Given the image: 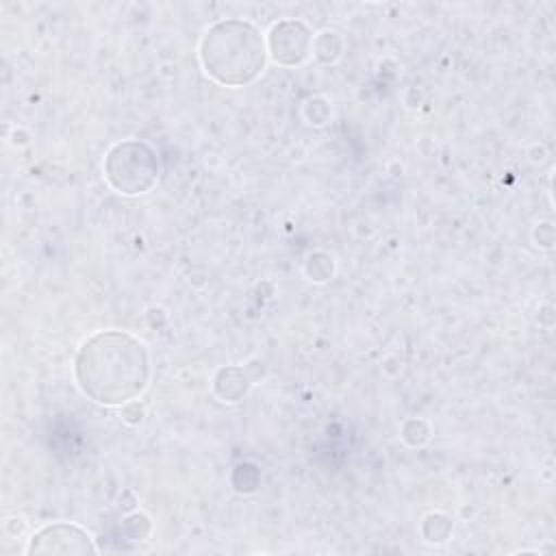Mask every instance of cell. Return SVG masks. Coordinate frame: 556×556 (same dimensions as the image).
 Here are the masks:
<instances>
[{"label":"cell","mask_w":556,"mask_h":556,"mask_svg":"<svg viewBox=\"0 0 556 556\" xmlns=\"http://www.w3.org/2000/svg\"><path fill=\"white\" fill-rule=\"evenodd\" d=\"M28 552H59V554H83V552H93L91 539L87 532H83L76 526L67 523H54L37 532L30 541Z\"/></svg>","instance_id":"cell-3"},{"label":"cell","mask_w":556,"mask_h":556,"mask_svg":"<svg viewBox=\"0 0 556 556\" xmlns=\"http://www.w3.org/2000/svg\"><path fill=\"white\" fill-rule=\"evenodd\" d=\"M202 61L206 72L219 83L243 85L263 70V39L245 22H219L204 37Z\"/></svg>","instance_id":"cell-2"},{"label":"cell","mask_w":556,"mask_h":556,"mask_svg":"<svg viewBox=\"0 0 556 556\" xmlns=\"http://www.w3.org/2000/svg\"><path fill=\"white\" fill-rule=\"evenodd\" d=\"M76 376L96 402L122 404L135 397L148 380L146 348L124 332L96 334L78 354Z\"/></svg>","instance_id":"cell-1"}]
</instances>
